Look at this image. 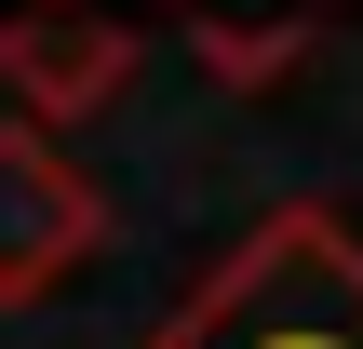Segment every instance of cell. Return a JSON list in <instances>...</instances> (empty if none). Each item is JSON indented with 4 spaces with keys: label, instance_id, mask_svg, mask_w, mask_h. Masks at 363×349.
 Listing matches in <instances>:
<instances>
[{
    "label": "cell",
    "instance_id": "3957f363",
    "mask_svg": "<svg viewBox=\"0 0 363 349\" xmlns=\"http://www.w3.org/2000/svg\"><path fill=\"white\" fill-rule=\"evenodd\" d=\"M0 81H13V121H40V135H67L81 108H108L121 81H135V27L121 13H54V0H27V13H0Z\"/></svg>",
    "mask_w": 363,
    "mask_h": 349
},
{
    "label": "cell",
    "instance_id": "6da1fadb",
    "mask_svg": "<svg viewBox=\"0 0 363 349\" xmlns=\"http://www.w3.org/2000/svg\"><path fill=\"white\" fill-rule=\"evenodd\" d=\"M135 349H363V229L337 202L256 215L202 269V296L162 336H135Z\"/></svg>",
    "mask_w": 363,
    "mask_h": 349
},
{
    "label": "cell",
    "instance_id": "5b68a950",
    "mask_svg": "<svg viewBox=\"0 0 363 349\" xmlns=\"http://www.w3.org/2000/svg\"><path fill=\"white\" fill-rule=\"evenodd\" d=\"M54 13H81V0H54Z\"/></svg>",
    "mask_w": 363,
    "mask_h": 349
},
{
    "label": "cell",
    "instance_id": "7a4b0ae2",
    "mask_svg": "<svg viewBox=\"0 0 363 349\" xmlns=\"http://www.w3.org/2000/svg\"><path fill=\"white\" fill-rule=\"evenodd\" d=\"M94 242H108V202L67 161V135L0 121V309H40L67 269H94Z\"/></svg>",
    "mask_w": 363,
    "mask_h": 349
},
{
    "label": "cell",
    "instance_id": "277c9868",
    "mask_svg": "<svg viewBox=\"0 0 363 349\" xmlns=\"http://www.w3.org/2000/svg\"><path fill=\"white\" fill-rule=\"evenodd\" d=\"M350 0H162V27L216 67V81H283Z\"/></svg>",
    "mask_w": 363,
    "mask_h": 349
}]
</instances>
